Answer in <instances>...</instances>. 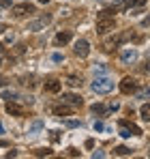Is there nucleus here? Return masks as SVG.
<instances>
[{"label": "nucleus", "mask_w": 150, "mask_h": 159, "mask_svg": "<svg viewBox=\"0 0 150 159\" xmlns=\"http://www.w3.org/2000/svg\"><path fill=\"white\" fill-rule=\"evenodd\" d=\"M9 146H11V144H9L7 140H0V148H9Z\"/></svg>", "instance_id": "nucleus-32"}, {"label": "nucleus", "mask_w": 150, "mask_h": 159, "mask_svg": "<svg viewBox=\"0 0 150 159\" xmlns=\"http://www.w3.org/2000/svg\"><path fill=\"white\" fill-rule=\"evenodd\" d=\"M58 133H60V131H51V140H54V142H58V138H60Z\"/></svg>", "instance_id": "nucleus-34"}, {"label": "nucleus", "mask_w": 150, "mask_h": 159, "mask_svg": "<svg viewBox=\"0 0 150 159\" xmlns=\"http://www.w3.org/2000/svg\"><path fill=\"white\" fill-rule=\"evenodd\" d=\"M62 103H67V106H73V107H79L84 101L77 97V95H62Z\"/></svg>", "instance_id": "nucleus-10"}, {"label": "nucleus", "mask_w": 150, "mask_h": 159, "mask_svg": "<svg viewBox=\"0 0 150 159\" xmlns=\"http://www.w3.org/2000/svg\"><path fill=\"white\" fill-rule=\"evenodd\" d=\"M22 84L32 88V86H34V78H32V75H28V78H22Z\"/></svg>", "instance_id": "nucleus-25"}, {"label": "nucleus", "mask_w": 150, "mask_h": 159, "mask_svg": "<svg viewBox=\"0 0 150 159\" xmlns=\"http://www.w3.org/2000/svg\"><path fill=\"white\" fill-rule=\"evenodd\" d=\"M4 110H7V114H11V116H26V110L20 103H15V101H9L7 106H4Z\"/></svg>", "instance_id": "nucleus-7"}, {"label": "nucleus", "mask_w": 150, "mask_h": 159, "mask_svg": "<svg viewBox=\"0 0 150 159\" xmlns=\"http://www.w3.org/2000/svg\"><path fill=\"white\" fill-rule=\"evenodd\" d=\"M103 129H105L103 123H95V131H103Z\"/></svg>", "instance_id": "nucleus-30"}, {"label": "nucleus", "mask_w": 150, "mask_h": 159, "mask_svg": "<svg viewBox=\"0 0 150 159\" xmlns=\"http://www.w3.org/2000/svg\"><path fill=\"white\" fill-rule=\"evenodd\" d=\"M34 155H37V157H43V155L47 157V155H51V151L50 148H39V151H34Z\"/></svg>", "instance_id": "nucleus-24"}, {"label": "nucleus", "mask_w": 150, "mask_h": 159, "mask_svg": "<svg viewBox=\"0 0 150 159\" xmlns=\"http://www.w3.org/2000/svg\"><path fill=\"white\" fill-rule=\"evenodd\" d=\"M135 58H137V52L135 50H125V52L120 54V60L122 62H135Z\"/></svg>", "instance_id": "nucleus-13"}, {"label": "nucleus", "mask_w": 150, "mask_h": 159, "mask_svg": "<svg viewBox=\"0 0 150 159\" xmlns=\"http://www.w3.org/2000/svg\"><path fill=\"white\" fill-rule=\"evenodd\" d=\"M50 22H51L50 15H43L41 20H37V22H30V24H28V30H39V28H43L45 24H50Z\"/></svg>", "instance_id": "nucleus-11"}, {"label": "nucleus", "mask_w": 150, "mask_h": 159, "mask_svg": "<svg viewBox=\"0 0 150 159\" xmlns=\"http://www.w3.org/2000/svg\"><path fill=\"white\" fill-rule=\"evenodd\" d=\"M64 84H67V86H71V88H79L84 82H82V78H79V75H69V78L64 80Z\"/></svg>", "instance_id": "nucleus-14"}, {"label": "nucleus", "mask_w": 150, "mask_h": 159, "mask_svg": "<svg viewBox=\"0 0 150 159\" xmlns=\"http://www.w3.org/2000/svg\"><path fill=\"white\" fill-rule=\"evenodd\" d=\"M2 99H9V101H15V99H17V93H13V90H7V93H2Z\"/></svg>", "instance_id": "nucleus-21"}, {"label": "nucleus", "mask_w": 150, "mask_h": 159, "mask_svg": "<svg viewBox=\"0 0 150 159\" xmlns=\"http://www.w3.org/2000/svg\"><path fill=\"white\" fill-rule=\"evenodd\" d=\"M148 155H150V151H148Z\"/></svg>", "instance_id": "nucleus-40"}, {"label": "nucleus", "mask_w": 150, "mask_h": 159, "mask_svg": "<svg viewBox=\"0 0 150 159\" xmlns=\"http://www.w3.org/2000/svg\"><path fill=\"white\" fill-rule=\"evenodd\" d=\"M114 26H116L114 17H105V20H97V32H99V34H105V32L114 30Z\"/></svg>", "instance_id": "nucleus-5"}, {"label": "nucleus", "mask_w": 150, "mask_h": 159, "mask_svg": "<svg viewBox=\"0 0 150 159\" xmlns=\"http://www.w3.org/2000/svg\"><path fill=\"white\" fill-rule=\"evenodd\" d=\"M41 127H43V120H34V123H32V127H30V133L41 131Z\"/></svg>", "instance_id": "nucleus-22"}, {"label": "nucleus", "mask_w": 150, "mask_h": 159, "mask_svg": "<svg viewBox=\"0 0 150 159\" xmlns=\"http://www.w3.org/2000/svg\"><path fill=\"white\" fill-rule=\"evenodd\" d=\"M139 114H142V118H144L146 123H150V106H148V103H146V106H142Z\"/></svg>", "instance_id": "nucleus-15"}, {"label": "nucleus", "mask_w": 150, "mask_h": 159, "mask_svg": "<svg viewBox=\"0 0 150 159\" xmlns=\"http://www.w3.org/2000/svg\"><path fill=\"white\" fill-rule=\"evenodd\" d=\"M90 110H92L95 114H105V112H107V106H103V103H95Z\"/></svg>", "instance_id": "nucleus-18"}, {"label": "nucleus", "mask_w": 150, "mask_h": 159, "mask_svg": "<svg viewBox=\"0 0 150 159\" xmlns=\"http://www.w3.org/2000/svg\"><path fill=\"white\" fill-rule=\"evenodd\" d=\"M4 7H11V0H0V9H4Z\"/></svg>", "instance_id": "nucleus-31"}, {"label": "nucleus", "mask_w": 150, "mask_h": 159, "mask_svg": "<svg viewBox=\"0 0 150 159\" xmlns=\"http://www.w3.org/2000/svg\"><path fill=\"white\" fill-rule=\"evenodd\" d=\"M77 125H79L77 120H67V127H77Z\"/></svg>", "instance_id": "nucleus-33"}, {"label": "nucleus", "mask_w": 150, "mask_h": 159, "mask_svg": "<svg viewBox=\"0 0 150 159\" xmlns=\"http://www.w3.org/2000/svg\"><path fill=\"white\" fill-rule=\"evenodd\" d=\"M137 95H139L142 99H144V97H150V88H144V90H139Z\"/></svg>", "instance_id": "nucleus-29"}, {"label": "nucleus", "mask_w": 150, "mask_h": 159, "mask_svg": "<svg viewBox=\"0 0 150 159\" xmlns=\"http://www.w3.org/2000/svg\"><path fill=\"white\" fill-rule=\"evenodd\" d=\"M120 123H125L126 127H129V129L133 131V135H142V129H139L137 125H133V123H129V120H120Z\"/></svg>", "instance_id": "nucleus-16"}, {"label": "nucleus", "mask_w": 150, "mask_h": 159, "mask_svg": "<svg viewBox=\"0 0 150 159\" xmlns=\"http://www.w3.org/2000/svg\"><path fill=\"white\" fill-rule=\"evenodd\" d=\"M7 84H9V80H7V78H0V86H7Z\"/></svg>", "instance_id": "nucleus-35"}, {"label": "nucleus", "mask_w": 150, "mask_h": 159, "mask_svg": "<svg viewBox=\"0 0 150 159\" xmlns=\"http://www.w3.org/2000/svg\"><path fill=\"white\" fill-rule=\"evenodd\" d=\"M137 86H139V82L135 78H122L120 82V93H125V95H133V93H137Z\"/></svg>", "instance_id": "nucleus-2"}, {"label": "nucleus", "mask_w": 150, "mask_h": 159, "mask_svg": "<svg viewBox=\"0 0 150 159\" xmlns=\"http://www.w3.org/2000/svg\"><path fill=\"white\" fill-rule=\"evenodd\" d=\"M105 17H114V9H103V11H99V20H105Z\"/></svg>", "instance_id": "nucleus-19"}, {"label": "nucleus", "mask_w": 150, "mask_h": 159, "mask_svg": "<svg viewBox=\"0 0 150 159\" xmlns=\"http://www.w3.org/2000/svg\"><path fill=\"white\" fill-rule=\"evenodd\" d=\"M112 9H114V11H125L126 9V0H116V2L112 4Z\"/></svg>", "instance_id": "nucleus-17"}, {"label": "nucleus", "mask_w": 150, "mask_h": 159, "mask_svg": "<svg viewBox=\"0 0 150 159\" xmlns=\"http://www.w3.org/2000/svg\"><path fill=\"white\" fill-rule=\"evenodd\" d=\"M67 155H69V157H79V151L71 146V148H67Z\"/></svg>", "instance_id": "nucleus-27"}, {"label": "nucleus", "mask_w": 150, "mask_h": 159, "mask_svg": "<svg viewBox=\"0 0 150 159\" xmlns=\"http://www.w3.org/2000/svg\"><path fill=\"white\" fill-rule=\"evenodd\" d=\"M0 56H4V45L0 43Z\"/></svg>", "instance_id": "nucleus-37"}, {"label": "nucleus", "mask_w": 150, "mask_h": 159, "mask_svg": "<svg viewBox=\"0 0 150 159\" xmlns=\"http://www.w3.org/2000/svg\"><path fill=\"white\" fill-rule=\"evenodd\" d=\"M73 52L79 56V58H86L88 54H90V45H88V41L86 39H79L77 43H75V48H73Z\"/></svg>", "instance_id": "nucleus-6"}, {"label": "nucleus", "mask_w": 150, "mask_h": 159, "mask_svg": "<svg viewBox=\"0 0 150 159\" xmlns=\"http://www.w3.org/2000/svg\"><path fill=\"white\" fill-rule=\"evenodd\" d=\"M71 37H73V34H71V30L58 32V34L54 37V45H56V48H60V45H67V43L71 41Z\"/></svg>", "instance_id": "nucleus-8"}, {"label": "nucleus", "mask_w": 150, "mask_h": 159, "mask_svg": "<svg viewBox=\"0 0 150 159\" xmlns=\"http://www.w3.org/2000/svg\"><path fill=\"white\" fill-rule=\"evenodd\" d=\"M75 112V107L73 106H67V103H62V106H56L54 107V114L56 116H71Z\"/></svg>", "instance_id": "nucleus-9"}, {"label": "nucleus", "mask_w": 150, "mask_h": 159, "mask_svg": "<svg viewBox=\"0 0 150 159\" xmlns=\"http://www.w3.org/2000/svg\"><path fill=\"white\" fill-rule=\"evenodd\" d=\"M43 88H45L47 93H58V90L62 88V82H60V80H47Z\"/></svg>", "instance_id": "nucleus-12"}, {"label": "nucleus", "mask_w": 150, "mask_h": 159, "mask_svg": "<svg viewBox=\"0 0 150 159\" xmlns=\"http://www.w3.org/2000/svg\"><path fill=\"white\" fill-rule=\"evenodd\" d=\"M4 30H7V24H0V34H2Z\"/></svg>", "instance_id": "nucleus-36"}, {"label": "nucleus", "mask_w": 150, "mask_h": 159, "mask_svg": "<svg viewBox=\"0 0 150 159\" xmlns=\"http://www.w3.org/2000/svg\"><path fill=\"white\" fill-rule=\"evenodd\" d=\"M114 153H116V155H131V148H126V146H118V148H114Z\"/></svg>", "instance_id": "nucleus-23"}, {"label": "nucleus", "mask_w": 150, "mask_h": 159, "mask_svg": "<svg viewBox=\"0 0 150 159\" xmlns=\"http://www.w3.org/2000/svg\"><path fill=\"white\" fill-rule=\"evenodd\" d=\"M39 2H41V4H47V2H50V0H39Z\"/></svg>", "instance_id": "nucleus-38"}, {"label": "nucleus", "mask_w": 150, "mask_h": 159, "mask_svg": "<svg viewBox=\"0 0 150 159\" xmlns=\"http://www.w3.org/2000/svg\"><path fill=\"white\" fill-rule=\"evenodd\" d=\"M118 107H120V103H118V101H112V103H107V112H116Z\"/></svg>", "instance_id": "nucleus-26"}, {"label": "nucleus", "mask_w": 150, "mask_h": 159, "mask_svg": "<svg viewBox=\"0 0 150 159\" xmlns=\"http://www.w3.org/2000/svg\"><path fill=\"white\" fill-rule=\"evenodd\" d=\"M95 93H99V95H105V93H112L114 90V82L109 78H97L92 82V86H90Z\"/></svg>", "instance_id": "nucleus-1"}, {"label": "nucleus", "mask_w": 150, "mask_h": 159, "mask_svg": "<svg viewBox=\"0 0 150 159\" xmlns=\"http://www.w3.org/2000/svg\"><path fill=\"white\" fill-rule=\"evenodd\" d=\"M120 135H122V138H131V135H133V131L126 127L125 123H120Z\"/></svg>", "instance_id": "nucleus-20"}, {"label": "nucleus", "mask_w": 150, "mask_h": 159, "mask_svg": "<svg viewBox=\"0 0 150 159\" xmlns=\"http://www.w3.org/2000/svg\"><path fill=\"white\" fill-rule=\"evenodd\" d=\"M126 37H129V34H116V37H109V39L103 43V50H105V52H114V50L125 41Z\"/></svg>", "instance_id": "nucleus-4"}, {"label": "nucleus", "mask_w": 150, "mask_h": 159, "mask_svg": "<svg viewBox=\"0 0 150 159\" xmlns=\"http://www.w3.org/2000/svg\"><path fill=\"white\" fill-rule=\"evenodd\" d=\"M0 133H2V125H0Z\"/></svg>", "instance_id": "nucleus-39"}, {"label": "nucleus", "mask_w": 150, "mask_h": 159, "mask_svg": "<svg viewBox=\"0 0 150 159\" xmlns=\"http://www.w3.org/2000/svg\"><path fill=\"white\" fill-rule=\"evenodd\" d=\"M28 13H34V7L32 4H15V7H11V15L15 17V20H22V17H26Z\"/></svg>", "instance_id": "nucleus-3"}, {"label": "nucleus", "mask_w": 150, "mask_h": 159, "mask_svg": "<svg viewBox=\"0 0 150 159\" xmlns=\"http://www.w3.org/2000/svg\"><path fill=\"white\" fill-rule=\"evenodd\" d=\"M95 73H107V67L105 65H97L95 67Z\"/></svg>", "instance_id": "nucleus-28"}]
</instances>
